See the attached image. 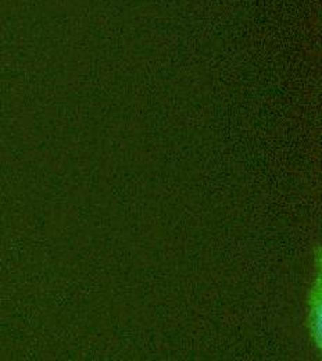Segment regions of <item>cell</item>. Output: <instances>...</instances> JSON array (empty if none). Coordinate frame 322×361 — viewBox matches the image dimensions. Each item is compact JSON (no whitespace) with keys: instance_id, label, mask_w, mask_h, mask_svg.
I'll list each match as a JSON object with an SVG mask.
<instances>
[{"instance_id":"6da1fadb","label":"cell","mask_w":322,"mask_h":361,"mask_svg":"<svg viewBox=\"0 0 322 361\" xmlns=\"http://www.w3.org/2000/svg\"><path fill=\"white\" fill-rule=\"evenodd\" d=\"M307 325L310 336L316 346H321L322 338V300H321V275L318 274L314 279V285L309 295L307 303Z\"/></svg>"}]
</instances>
